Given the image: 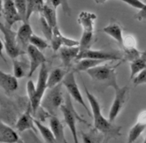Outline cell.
<instances>
[{
    "label": "cell",
    "mask_w": 146,
    "mask_h": 143,
    "mask_svg": "<svg viewBox=\"0 0 146 143\" xmlns=\"http://www.w3.org/2000/svg\"><path fill=\"white\" fill-rule=\"evenodd\" d=\"M84 90L93 114L94 127L102 132L106 135V137H108L110 139H114L121 136V127L116 125L113 124V122H111L109 119H106L102 114L101 105L97 97L90 93L86 86H84Z\"/></svg>",
    "instance_id": "cell-1"
},
{
    "label": "cell",
    "mask_w": 146,
    "mask_h": 143,
    "mask_svg": "<svg viewBox=\"0 0 146 143\" xmlns=\"http://www.w3.org/2000/svg\"><path fill=\"white\" fill-rule=\"evenodd\" d=\"M123 61H119L116 65L105 64L98 65L94 68L88 70L87 72L91 78L93 82L100 87H111L113 89H117L119 86L117 82V72L116 69Z\"/></svg>",
    "instance_id": "cell-2"
},
{
    "label": "cell",
    "mask_w": 146,
    "mask_h": 143,
    "mask_svg": "<svg viewBox=\"0 0 146 143\" xmlns=\"http://www.w3.org/2000/svg\"><path fill=\"white\" fill-rule=\"evenodd\" d=\"M60 111L63 114L65 123L66 124V125L68 127V128H69L73 135L74 143H80L79 139H78V133H77V129H76V123L77 121H80L88 125L89 124L74 110L73 103H72V97L68 93L65 96V103L60 108Z\"/></svg>",
    "instance_id": "cell-3"
},
{
    "label": "cell",
    "mask_w": 146,
    "mask_h": 143,
    "mask_svg": "<svg viewBox=\"0 0 146 143\" xmlns=\"http://www.w3.org/2000/svg\"><path fill=\"white\" fill-rule=\"evenodd\" d=\"M62 85L60 83L58 86L49 88L42 100L41 107L45 110L50 116H56L58 110L65 103V96L62 94Z\"/></svg>",
    "instance_id": "cell-4"
},
{
    "label": "cell",
    "mask_w": 146,
    "mask_h": 143,
    "mask_svg": "<svg viewBox=\"0 0 146 143\" xmlns=\"http://www.w3.org/2000/svg\"><path fill=\"white\" fill-rule=\"evenodd\" d=\"M0 30L4 36V46L7 55L12 59H16L19 57L25 55V51L21 49L18 40H17V33L12 30L11 28H8L4 24H0Z\"/></svg>",
    "instance_id": "cell-5"
},
{
    "label": "cell",
    "mask_w": 146,
    "mask_h": 143,
    "mask_svg": "<svg viewBox=\"0 0 146 143\" xmlns=\"http://www.w3.org/2000/svg\"><path fill=\"white\" fill-rule=\"evenodd\" d=\"M48 76L49 72L47 70L46 65L44 64L39 70V74H38V80L36 83V97L34 99L33 102L29 103L32 108V112L34 116H36L39 109L41 108V103L42 100L44 98L46 89L48 88Z\"/></svg>",
    "instance_id": "cell-6"
},
{
    "label": "cell",
    "mask_w": 146,
    "mask_h": 143,
    "mask_svg": "<svg viewBox=\"0 0 146 143\" xmlns=\"http://www.w3.org/2000/svg\"><path fill=\"white\" fill-rule=\"evenodd\" d=\"M83 58H93V59L103 60V61H124L123 54L119 51L113 50H100V49H87L81 51L76 58V61H79Z\"/></svg>",
    "instance_id": "cell-7"
},
{
    "label": "cell",
    "mask_w": 146,
    "mask_h": 143,
    "mask_svg": "<svg viewBox=\"0 0 146 143\" xmlns=\"http://www.w3.org/2000/svg\"><path fill=\"white\" fill-rule=\"evenodd\" d=\"M74 71H70L68 72L62 82V84L65 86V88L67 90V93L70 95V96L72 97V99H74L76 103H78L80 105H82L86 111H87V113L90 117L91 116V111H90V109L88 108L87 104H86L85 101L81 94V91L79 89L78 84L76 82L75 80V75H74Z\"/></svg>",
    "instance_id": "cell-8"
},
{
    "label": "cell",
    "mask_w": 146,
    "mask_h": 143,
    "mask_svg": "<svg viewBox=\"0 0 146 143\" xmlns=\"http://www.w3.org/2000/svg\"><path fill=\"white\" fill-rule=\"evenodd\" d=\"M115 91V96L113 102V104L111 106V109L109 111V120L111 122H113L118 115L121 113V110L123 109L127 99L128 96V92H129V88L127 86H124L122 88L119 87Z\"/></svg>",
    "instance_id": "cell-9"
},
{
    "label": "cell",
    "mask_w": 146,
    "mask_h": 143,
    "mask_svg": "<svg viewBox=\"0 0 146 143\" xmlns=\"http://www.w3.org/2000/svg\"><path fill=\"white\" fill-rule=\"evenodd\" d=\"M27 53L29 56V60L30 63V71L28 78H31L39 67L46 63V57L40 49L33 45H29L27 49Z\"/></svg>",
    "instance_id": "cell-10"
},
{
    "label": "cell",
    "mask_w": 146,
    "mask_h": 143,
    "mask_svg": "<svg viewBox=\"0 0 146 143\" xmlns=\"http://www.w3.org/2000/svg\"><path fill=\"white\" fill-rule=\"evenodd\" d=\"M2 13L8 28H12V27L16 22L23 21L16 9L13 0H3Z\"/></svg>",
    "instance_id": "cell-11"
},
{
    "label": "cell",
    "mask_w": 146,
    "mask_h": 143,
    "mask_svg": "<svg viewBox=\"0 0 146 143\" xmlns=\"http://www.w3.org/2000/svg\"><path fill=\"white\" fill-rule=\"evenodd\" d=\"M32 114H33L32 108L29 103L26 111L19 117L18 120H17V122L15 124V127H16L17 131L20 132H24L29 130L37 132V128L35 124V119L33 117L34 115H32Z\"/></svg>",
    "instance_id": "cell-12"
},
{
    "label": "cell",
    "mask_w": 146,
    "mask_h": 143,
    "mask_svg": "<svg viewBox=\"0 0 146 143\" xmlns=\"http://www.w3.org/2000/svg\"><path fill=\"white\" fill-rule=\"evenodd\" d=\"M79 44L80 42L64 36L61 34V32L59 31L58 26H56L53 28V36L50 40V47L53 49V51H58L62 46L75 47V46H79Z\"/></svg>",
    "instance_id": "cell-13"
},
{
    "label": "cell",
    "mask_w": 146,
    "mask_h": 143,
    "mask_svg": "<svg viewBox=\"0 0 146 143\" xmlns=\"http://www.w3.org/2000/svg\"><path fill=\"white\" fill-rule=\"evenodd\" d=\"M80 53V48L79 46L75 47H67L62 46L58 50L59 57L61 58L62 64L64 65V68L70 69L72 66V63L74 60H76L77 57Z\"/></svg>",
    "instance_id": "cell-14"
},
{
    "label": "cell",
    "mask_w": 146,
    "mask_h": 143,
    "mask_svg": "<svg viewBox=\"0 0 146 143\" xmlns=\"http://www.w3.org/2000/svg\"><path fill=\"white\" fill-rule=\"evenodd\" d=\"M33 30L29 22H23L17 32V40L23 51L27 52V49L30 45V39L32 37Z\"/></svg>",
    "instance_id": "cell-15"
},
{
    "label": "cell",
    "mask_w": 146,
    "mask_h": 143,
    "mask_svg": "<svg viewBox=\"0 0 146 143\" xmlns=\"http://www.w3.org/2000/svg\"><path fill=\"white\" fill-rule=\"evenodd\" d=\"M0 142L1 143H23L19 134L13 128L1 120L0 123Z\"/></svg>",
    "instance_id": "cell-16"
},
{
    "label": "cell",
    "mask_w": 146,
    "mask_h": 143,
    "mask_svg": "<svg viewBox=\"0 0 146 143\" xmlns=\"http://www.w3.org/2000/svg\"><path fill=\"white\" fill-rule=\"evenodd\" d=\"M0 85L6 95H11L19 88L18 79L14 75L1 71L0 72Z\"/></svg>",
    "instance_id": "cell-17"
},
{
    "label": "cell",
    "mask_w": 146,
    "mask_h": 143,
    "mask_svg": "<svg viewBox=\"0 0 146 143\" xmlns=\"http://www.w3.org/2000/svg\"><path fill=\"white\" fill-rule=\"evenodd\" d=\"M30 71L29 60L24 57V55L13 59V75L17 79L28 77Z\"/></svg>",
    "instance_id": "cell-18"
},
{
    "label": "cell",
    "mask_w": 146,
    "mask_h": 143,
    "mask_svg": "<svg viewBox=\"0 0 146 143\" xmlns=\"http://www.w3.org/2000/svg\"><path fill=\"white\" fill-rule=\"evenodd\" d=\"M49 123L50 127L54 134L56 143H68L65 135L64 125L58 117L57 116L49 117Z\"/></svg>",
    "instance_id": "cell-19"
},
{
    "label": "cell",
    "mask_w": 146,
    "mask_h": 143,
    "mask_svg": "<svg viewBox=\"0 0 146 143\" xmlns=\"http://www.w3.org/2000/svg\"><path fill=\"white\" fill-rule=\"evenodd\" d=\"M97 19V15L93 13L82 11L78 15L79 25L82 28V33H94V23Z\"/></svg>",
    "instance_id": "cell-20"
},
{
    "label": "cell",
    "mask_w": 146,
    "mask_h": 143,
    "mask_svg": "<svg viewBox=\"0 0 146 143\" xmlns=\"http://www.w3.org/2000/svg\"><path fill=\"white\" fill-rule=\"evenodd\" d=\"M102 30L104 33H106V35L110 36L111 38L114 39L121 47L123 46V39H124L123 30H122V28L119 26L117 22H111Z\"/></svg>",
    "instance_id": "cell-21"
},
{
    "label": "cell",
    "mask_w": 146,
    "mask_h": 143,
    "mask_svg": "<svg viewBox=\"0 0 146 143\" xmlns=\"http://www.w3.org/2000/svg\"><path fill=\"white\" fill-rule=\"evenodd\" d=\"M70 71L66 68H55L48 76V88H52L63 82L66 75Z\"/></svg>",
    "instance_id": "cell-22"
},
{
    "label": "cell",
    "mask_w": 146,
    "mask_h": 143,
    "mask_svg": "<svg viewBox=\"0 0 146 143\" xmlns=\"http://www.w3.org/2000/svg\"><path fill=\"white\" fill-rule=\"evenodd\" d=\"M40 14H41V17H42L52 28H54L56 26H58L56 8L52 5L50 1V3H46L44 5Z\"/></svg>",
    "instance_id": "cell-23"
},
{
    "label": "cell",
    "mask_w": 146,
    "mask_h": 143,
    "mask_svg": "<svg viewBox=\"0 0 146 143\" xmlns=\"http://www.w3.org/2000/svg\"><path fill=\"white\" fill-rule=\"evenodd\" d=\"M83 143H103L106 135L95 127L90 128L88 132H81Z\"/></svg>",
    "instance_id": "cell-24"
},
{
    "label": "cell",
    "mask_w": 146,
    "mask_h": 143,
    "mask_svg": "<svg viewBox=\"0 0 146 143\" xmlns=\"http://www.w3.org/2000/svg\"><path fill=\"white\" fill-rule=\"evenodd\" d=\"M146 69V50L133 62H130V80H133L137 74Z\"/></svg>",
    "instance_id": "cell-25"
},
{
    "label": "cell",
    "mask_w": 146,
    "mask_h": 143,
    "mask_svg": "<svg viewBox=\"0 0 146 143\" xmlns=\"http://www.w3.org/2000/svg\"><path fill=\"white\" fill-rule=\"evenodd\" d=\"M105 61L93 59V58H83L79 61H77L76 65H74L73 71L74 72H87L88 70L94 68L98 65H100Z\"/></svg>",
    "instance_id": "cell-26"
},
{
    "label": "cell",
    "mask_w": 146,
    "mask_h": 143,
    "mask_svg": "<svg viewBox=\"0 0 146 143\" xmlns=\"http://www.w3.org/2000/svg\"><path fill=\"white\" fill-rule=\"evenodd\" d=\"M35 124L45 143H56L54 134L50 128L47 127L45 125L42 123V121L37 119H35Z\"/></svg>",
    "instance_id": "cell-27"
},
{
    "label": "cell",
    "mask_w": 146,
    "mask_h": 143,
    "mask_svg": "<svg viewBox=\"0 0 146 143\" xmlns=\"http://www.w3.org/2000/svg\"><path fill=\"white\" fill-rule=\"evenodd\" d=\"M145 128H146V124L142 123L140 121H137L132 127L129 132H128L127 143H134L140 137V135L143 132Z\"/></svg>",
    "instance_id": "cell-28"
},
{
    "label": "cell",
    "mask_w": 146,
    "mask_h": 143,
    "mask_svg": "<svg viewBox=\"0 0 146 143\" xmlns=\"http://www.w3.org/2000/svg\"><path fill=\"white\" fill-rule=\"evenodd\" d=\"M44 0H28V13H27V22H29V19L33 13H41L44 5Z\"/></svg>",
    "instance_id": "cell-29"
},
{
    "label": "cell",
    "mask_w": 146,
    "mask_h": 143,
    "mask_svg": "<svg viewBox=\"0 0 146 143\" xmlns=\"http://www.w3.org/2000/svg\"><path fill=\"white\" fill-rule=\"evenodd\" d=\"M14 4L23 22H27L28 0H14Z\"/></svg>",
    "instance_id": "cell-30"
},
{
    "label": "cell",
    "mask_w": 146,
    "mask_h": 143,
    "mask_svg": "<svg viewBox=\"0 0 146 143\" xmlns=\"http://www.w3.org/2000/svg\"><path fill=\"white\" fill-rule=\"evenodd\" d=\"M30 44L35 46L38 49H40L41 51H44L45 49H47L49 47L47 41H45L44 39H42V37L36 36V35L32 36V37L30 39Z\"/></svg>",
    "instance_id": "cell-31"
},
{
    "label": "cell",
    "mask_w": 146,
    "mask_h": 143,
    "mask_svg": "<svg viewBox=\"0 0 146 143\" xmlns=\"http://www.w3.org/2000/svg\"><path fill=\"white\" fill-rule=\"evenodd\" d=\"M142 52L139 51L136 48L129 49H124L123 51V60H127L129 62H133L136 58H138L141 56Z\"/></svg>",
    "instance_id": "cell-32"
},
{
    "label": "cell",
    "mask_w": 146,
    "mask_h": 143,
    "mask_svg": "<svg viewBox=\"0 0 146 143\" xmlns=\"http://www.w3.org/2000/svg\"><path fill=\"white\" fill-rule=\"evenodd\" d=\"M50 1L55 8H57L58 6H61L64 13L67 16H71L72 11L68 0H50Z\"/></svg>",
    "instance_id": "cell-33"
},
{
    "label": "cell",
    "mask_w": 146,
    "mask_h": 143,
    "mask_svg": "<svg viewBox=\"0 0 146 143\" xmlns=\"http://www.w3.org/2000/svg\"><path fill=\"white\" fill-rule=\"evenodd\" d=\"M40 21H41V28L42 33H44L46 39L50 42L51 38L53 36V28L50 26L42 17H40Z\"/></svg>",
    "instance_id": "cell-34"
},
{
    "label": "cell",
    "mask_w": 146,
    "mask_h": 143,
    "mask_svg": "<svg viewBox=\"0 0 146 143\" xmlns=\"http://www.w3.org/2000/svg\"><path fill=\"white\" fill-rule=\"evenodd\" d=\"M27 93H28V97L29 100V103L33 102L34 99L36 97V86L34 84L33 80H29L27 83Z\"/></svg>",
    "instance_id": "cell-35"
},
{
    "label": "cell",
    "mask_w": 146,
    "mask_h": 143,
    "mask_svg": "<svg viewBox=\"0 0 146 143\" xmlns=\"http://www.w3.org/2000/svg\"><path fill=\"white\" fill-rule=\"evenodd\" d=\"M136 46V40L133 36H127L123 39V49H135Z\"/></svg>",
    "instance_id": "cell-36"
},
{
    "label": "cell",
    "mask_w": 146,
    "mask_h": 143,
    "mask_svg": "<svg viewBox=\"0 0 146 143\" xmlns=\"http://www.w3.org/2000/svg\"><path fill=\"white\" fill-rule=\"evenodd\" d=\"M119 1H121L127 5H128L129 6L135 8V9H138L141 10L146 5L145 3H143L141 0H119Z\"/></svg>",
    "instance_id": "cell-37"
},
{
    "label": "cell",
    "mask_w": 146,
    "mask_h": 143,
    "mask_svg": "<svg viewBox=\"0 0 146 143\" xmlns=\"http://www.w3.org/2000/svg\"><path fill=\"white\" fill-rule=\"evenodd\" d=\"M133 83L135 86H139L142 84H146V69L140 72L133 79Z\"/></svg>",
    "instance_id": "cell-38"
},
{
    "label": "cell",
    "mask_w": 146,
    "mask_h": 143,
    "mask_svg": "<svg viewBox=\"0 0 146 143\" xmlns=\"http://www.w3.org/2000/svg\"><path fill=\"white\" fill-rule=\"evenodd\" d=\"M135 19L139 21H146V5L135 14Z\"/></svg>",
    "instance_id": "cell-39"
},
{
    "label": "cell",
    "mask_w": 146,
    "mask_h": 143,
    "mask_svg": "<svg viewBox=\"0 0 146 143\" xmlns=\"http://www.w3.org/2000/svg\"><path fill=\"white\" fill-rule=\"evenodd\" d=\"M137 121H140L142 123L146 124V111L140 112V114L137 117Z\"/></svg>",
    "instance_id": "cell-40"
},
{
    "label": "cell",
    "mask_w": 146,
    "mask_h": 143,
    "mask_svg": "<svg viewBox=\"0 0 146 143\" xmlns=\"http://www.w3.org/2000/svg\"><path fill=\"white\" fill-rule=\"evenodd\" d=\"M97 4H98V5H103V4H105L107 0H94Z\"/></svg>",
    "instance_id": "cell-41"
},
{
    "label": "cell",
    "mask_w": 146,
    "mask_h": 143,
    "mask_svg": "<svg viewBox=\"0 0 146 143\" xmlns=\"http://www.w3.org/2000/svg\"><path fill=\"white\" fill-rule=\"evenodd\" d=\"M109 140H110V138L106 137V139H105V140H104V142H103V143H109Z\"/></svg>",
    "instance_id": "cell-42"
},
{
    "label": "cell",
    "mask_w": 146,
    "mask_h": 143,
    "mask_svg": "<svg viewBox=\"0 0 146 143\" xmlns=\"http://www.w3.org/2000/svg\"><path fill=\"white\" fill-rule=\"evenodd\" d=\"M143 143H146V136H145V139H144V141H143Z\"/></svg>",
    "instance_id": "cell-43"
}]
</instances>
